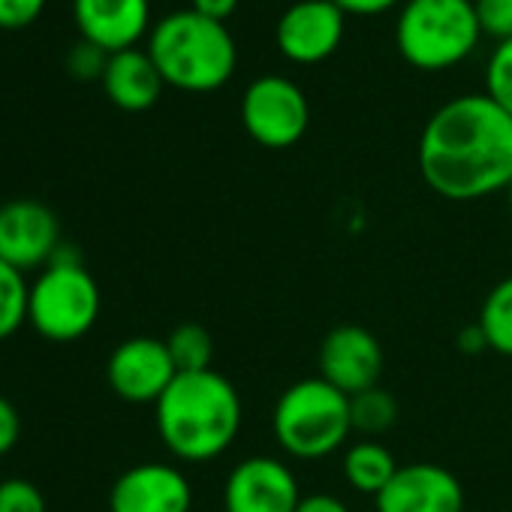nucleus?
Wrapping results in <instances>:
<instances>
[{"mask_svg": "<svg viewBox=\"0 0 512 512\" xmlns=\"http://www.w3.org/2000/svg\"><path fill=\"white\" fill-rule=\"evenodd\" d=\"M49 0H0V28L4 31H22L34 25Z\"/></svg>", "mask_w": 512, "mask_h": 512, "instance_id": "obj_26", "label": "nucleus"}, {"mask_svg": "<svg viewBox=\"0 0 512 512\" xmlns=\"http://www.w3.org/2000/svg\"><path fill=\"white\" fill-rule=\"evenodd\" d=\"M482 40L473 0H404L395 22L398 55L425 73L452 70Z\"/></svg>", "mask_w": 512, "mask_h": 512, "instance_id": "obj_4", "label": "nucleus"}, {"mask_svg": "<svg viewBox=\"0 0 512 512\" xmlns=\"http://www.w3.org/2000/svg\"><path fill=\"white\" fill-rule=\"evenodd\" d=\"M374 506L377 512H464V485L440 464L413 461L398 467Z\"/></svg>", "mask_w": 512, "mask_h": 512, "instance_id": "obj_13", "label": "nucleus"}, {"mask_svg": "<svg viewBox=\"0 0 512 512\" xmlns=\"http://www.w3.org/2000/svg\"><path fill=\"white\" fill-rule=\"evenodd\" d=\"M296 512H350V506H347L341 497L320 491V494H308V497H302V503H299V509H296Z\"/></svg>", "mask_w": 512, "mask_h": 512, "instance_id": "obj_29", "label": "nucleus"}, {"mask_svg": "<svg viewBox=\"0 0 512 512\" xmlns=\"http://www.w3.org/2000/svg\"><path fill=\"white\" fill-rule=\"evenodd\" d=\"M317 362L320 377L353 398L377 386L383 374V347L362 326H338L323 338Z\"/></svg>", "mask_w": 512, "mask_h": 512, "instance_id": "obj_14", "label": "nucleus"}, {"mask_svg": "<svg viewBox=\"0 0 512 512\" xmlns=\"http://www.w3.org/2000/svg\"><path fill=\"white\" fill-rule=\"evenodd\" d=\"M395 419H398V401L386 389H380V386L365 389V392H359V395L350 398V422H353V431L365 434L368 440L386 434L395 425Z\"/></svg>", "mask_w": 512, "mask_h": 512, "instance_id": "obj_19", "label": "nucleus"}, {"mask_svg": "<svg viewBox=\"0 0 512 512\" xmlns=\"http://www.w3.org/2000/svg\"><path fill=\"white\" fill-rule=\"evenodd\" d=\"M19 437H22V416L10 398L0 395V455L13 452Z\"/></svg>", "mask_w": 512, "mask_h": 512, "instance_id": "obj_27", "label": "nucleus"}, {"mask_svg": "<svg viewBox=\"0 0 512 512\" xmlns=\"http://www.w3.org/2000/svg\"><path fill=\"white\" fill-rule=\"evenodd\" d=\"M341 467H344V479L350 482L353 491L377 497L389 485V479L398 473L401 464L395 461L389 446H383L380 440H368L365 437V440L353 443L344 452Z\"/></svg>", "mask_w": 512, "mask_h": 512, "instance_id": "obj_17", "label": "nucleus"}, {"mask_svg": "<svg viewBox=\"0 0 512 512\" xmlns=\"http://www.w3.org/2000/svg\"><path fill=\"white\" fill-rule=\"evenodd\" d=\"M148 55L166 85L187 94H211L235 73V40L223 22L196 10L163 16L148 34Z\"/></svg>", "mask_w": 512, "mask_h": 512, "instance_id": "obj_3", "label": "nucleus"}, {"mask_svg": "<svg viewBox=\"0 0 512 512\" xmlns=\"http://www.w3.org/2000/svg\"><path fill=\"white\" fill-rule=\"evenodd\" d=\"M103 91L106 97L124 109V112H145L151 109L166 82L157 70V64L151 61L148 49H127V52H115L109 55V64H106V73H103Z\"/></svg>", "mask_w": 512, "mask_h": 512, "instance_id": "obj_16", "label": "nucleus"}, {"mask_svg": "<svg viewBox=\"0 0 512 512\" xmlns=\"http://www.w3.org/2000/svg\"><path fill=\"white\" fill-rule=\"evenodd\" d=\"M458 350L467 353V356H479V353L488 350V341H485L479 323H473V326H467V329L458 332Z\"/></svg>", "mask_w": 512, "mask_h": 512, "instance_id": "obj_31", "label": "nucleus"}, {"mask_svg": "<svg viewBox=\"0 0 512 512\" xmlns=\"http://www.w3.org/2000/svg\"><path fill=\"white\" fill-rule=\"evenodd\" d=\"M169 356L178 368V374L187 371H208L214 359V341L205 326L199 323H181L169 332L166 338Z\"/></svg>", "mask_w": 512, "mask_h": 512, "instance_id": "obj_20", "label": "nucleus"}, {"mask_svg": "<svg viewBox=\"0 0 512 512\" xmlns=\"http://www.w3.org/2000/svg\"><path fill=\"white\" fill-rule=\"evenodd\" d=\"M241 124L247 136L272 151L293 148L311 124L305 91L287 76H260L244 88Z\"/></svg>", "mask_w": 512, "mask_h": 512, "instance_id": "obj_7", "label": "nucleus"}, {"mask_svg": "<svg viewBox=\"0 0 512 512\" xmlns=\"http://www.w3.org/2000/svg\"><path fill=\"white\" fill-rule=\"evenodd\" d=\"M506 202H509V211H512V184L506 187Z\"/></svg>", "mask_w": 512, "mask_h": 512, "instance_id": "obj_32", "label": "nucleus"}, {"mask_svg": "<svg viewBox=\"0 0 512 512\" xmlns=\"http://www.w3.org/2000/svg\"><path fill=\"white\" fill-rule=\"evenodd\" d=\"M73 19L82 40L115 55L148 34L151 0H73Z\"/></svg>", "mask_w": 512, "mask_h": 512, "instance_id": "obj_15", "label": "nucleus"}, {"mask_svg": "<svg viewBox=\"0 0 512 512\" xmlns=\"http://www.w3.org/2000/svg\"><path fill=\"white\" fill-rule=\"evenodd\" d=\"M347 13L335 0H299L278 22V49L293 64H320L344 40Z\"/></svg>", "mask_w": 512, "mask_h": 512, "instance_id": "obj_11", "label": "nucleus"}, {"mask_svg": "<svg viewBox=\"0 0 512 512\" xmlns=\"http://www.w3.org/2000/svg\"><path fill=\"white\" fill-rule=\"evenodd\" d=\"M100 305V287L82 263H49L31 284L28 323L52 344H73L97 326Z\"/></svg>", "mask_w": 512, "mask_h": 512, "instance_id": "obj_6", "label": "nucleus"}, {"mask_svg": "<svg viewBox=\"0 0 512 512\" xmlns=\"http://www.w3.org/2000/svg\"><path fill=\"white\" fill-rule=\"evenodd\" d=\"M302 497L293 467L272 455H250L238 461L223 485L226 512H296Z\"/></svg>", "mask_w": 512, "mask_h": 512, "instance_id": "obj_8", "label": "nucleus"}, {"mask_svg": "<svg viewBox=\"0 0 512 512\" xmlns=\"http://www.w3.org/2000/svg\"><path fill=\"white\" fill-rule=\"evenodd\" d=\"M335 4H338L347 16H380V13L398 7L401 0H335Z\"/></svg>", "mask_w": 512, "mask_h": 512, "instance_id": "obj_28", "label": "nucleus"}, {"mask_svg": "<svg viewBox=\"0 0 512 512\" xmlns=\"http://www.w3.org/2000/svg\"><path fill=\"white\" fill-rule=\"evenodd\" d=\"M479 329L488 341V350L512 359V275L503 278L485 296L479 308Z\"/></svg>", "mask_w": 512, "mask_h": 512, "instance_id": "obj_18", "label": "nucleus"}, {"mask_svg": "<svg viewBox=\"0 0 512 512\" xmlns=\"http://www.w3.org/2000/svg\"><path fill=\"white\" fill-rule=\"evenodd\" d=\"M278 446L299 461H320L335 455L350 431V395L326 383L323 377H308L284 389L272 416Z\"/></svg>", "mask_w": 512, "mask_h": 512, "instance_id": "obj_5", "label": "nucleus"}, {"mask_svg": "<svg viewBox=\"0 0 512 512\" xmlns=\"http://www.w3.org/2000/svg\"><path fill=\"white\" fill-rule=\"evenodd\" d=\"M419 172L449 202H476L512 184V115L485 94L443 103L419 136Z\"/></svg>", "mask_w": 512, "mask_h": 512, "instance_id": "obj_1", "label": "nucleus"}, {"mask_svg": "<svg viewBox=\"0 0 512 512\" xmlns=\"http://www.w3.org/2000/svg\"><path fill=\"white\" fill-rule=\"evenodd\" d=\"M61 223L55 211L37 199H13L0 205V260L22 275L46 269L61 247Z\"/></svg>", "mask_w": 512, "mask_h": 512, "instance_id": "obj_9", "label": "nucleus"}, {"mask_svg": "<svg viewBox=\"0 0 512 512\" xmlns=\"http://www.w3.org/2000/svg\"><path fill=\"white\" fill-rule=\"evenodd\" d=\"M0 512H49L43 491L22 476L0 482Z\"/></svg>", "mask_w": 512, "mask_h": 512, "instance_id": "obj_23", "label": "nucleus"}, {"mask_svg": "<svg viewBox=\"0 0 512 512\" xmlns=\"http://www.w3.org/2000/svg\"><path fill=\"white\" fill-rule=\"evenodd\" d=\"M193 488L181 467L142 461L124 470L109 491V512H190Z\"/></svg>", "mask_w": 512, "mask_h": 512, "instance_id": "obj_12", "label": "nucleus"}, {"mask_svg": "<svg viewBox=\"0 0 512 512\" xmlns=\"http://www.w3.org/2000/svg\"><path fill=\"white\" fill-rule=\"evenodd\" d=\"M244 419L241 395L220 371H187L172 380L154 404L163 446L187 464L220 458L238 437Z\"/></svg>", "mask_w": 512, "mask_h": 512, "instance_id": "obj_2", "label": "nucleus"}, {"mask_svg": "<svg viewBox=\"0 0 512 512\" xmlns=\"http://www.w3.org/2000/svg\"><path fill=\"white\" fill-rule=\"evenodd\" d=\"M190 10H196L205 19H214V22L226 25V19L238 10V0H193Z\"/></svg>", "mask_w": 512, "mask_h": 512, "instance_id": "obj_30", "label": "nucleus"}, {"mask_svg": "<svg viewBox=\"0 0 512 512\" xmlns=\"http://www.w3.org/2000/svg\"><path fill=\"white\" fill-rule=\"evenodd\" d=\"M31 284L25 275L0 260V341L13 338L28 323Z\"/></svg>", "mask_w": 512, "mask_h": 512, "instance_id": "obj_21", "label": "nucleus"}, {"mask_svg": "<svg viewBox=\"0 0 512 512\" xmlns=\"http://www.w3.org/2000/svg\"><path fill=\"white\" fill-rule=\"evenodd\" d=\"M106 64H109V52H103L100 46H94V43H88V40H79V43L70 49V55H67V70H70L76 79H82V82H88V79H103Z\"/></svg>", "mask_w": 512, "mask_h": 512, "instance_id": "obj_25", "label": "nucleus"}, {"mask_svg": "<svg viewBox=\"0 0 512 512\" xmlns=\"http://www.w3.org/2000/svg\"><path fill=\"white\" fill-rule=\"evenodd\" d=\"M175 377L178 368L166 341L148 335L121 341L106 362V380L112 392L130 404H157Z\"/></svg>", "mask_w": 512, "mask_h": 512, "instance_id": "obj_10", "label": "nucleus"}, {"mask_svg": "<svg viewBox=\"0 0 512 512\" xmlns=\"http://www.w3.org/2000/svg\"><path fill=\"white\" fill-rule=\"evenodd\" d=\"M485 97L512 115V40L497 43L485 64Z\"/></svg>", "mask_w": 512, "mask_h": 512, "instance_id": "obj_22", "label": "nucleus"}, {"mask_svg": "<svg viewBox=\"0 0 512 512\" xmlns=\"http://www.w3.org/2000/svg\"><path fill=\"white\" fill-rule=\"evenodd\" d=\"M482 34L494 37L497 43L512 40V0H473Z\"/></svg>", "mask_w": 512, "mask_h": 512, "instance_id": "obj_24", "label": "nucleus"}]
</instances>
